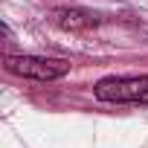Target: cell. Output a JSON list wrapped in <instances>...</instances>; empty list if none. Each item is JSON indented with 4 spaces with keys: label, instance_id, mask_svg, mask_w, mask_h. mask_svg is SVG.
<instances>
[{
    "label": "cell",
    "instance_id": "6da1fadb",
    "mask_svg": "<svg viewBox=\"0 0 148 148\" xmlns=\"http://www.w3.org/2000/svg\"><path fill=\"white\" fill-rule=\"evenodd\" d=\"M99 102L113 105H148V76H110L93 87Z\"/></svg>",
    "mask_w": 148,
    "mask_h": 148
},
{
    "label": "cell",
    "instance_id": "7a4b0ae2",
    "mask_svg": "<svg viewBox=\"0 0 148 148\" xmlns=\"http://www.w3.org/2000/svg\"><path fill=\"white\" fill-rule=\"evenodd\" d=\"M6 70L35 82H55L70 73V61L64 58H44V55H6Z\"/></svg>",
    "mask_w": 148,
    "mask_h": 148
},
{
    "label": "cell",
    "instance_id": "3957f363",
    "mask_svg": "<svg viewBox=\"0 0 148 148\" xmlns=\"http://www.w3.org/2000/svg\"><path fill=\"white\" fill-rule=\"evenodd\" d=\"M52 18H55V23L61 29H70V32H82V29L99 26V18L93 12H84V9H58Z\"/></svg>",
    "mask_w": 148,
    "mask_h": 148
}]
</instances>
